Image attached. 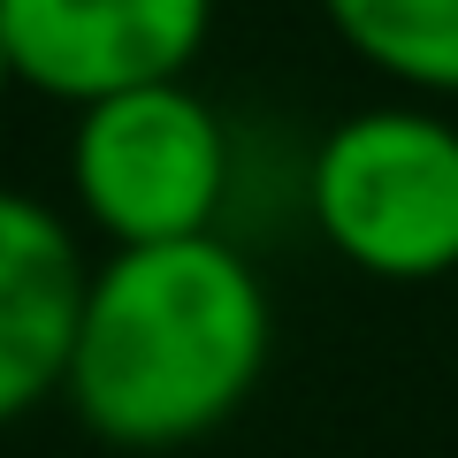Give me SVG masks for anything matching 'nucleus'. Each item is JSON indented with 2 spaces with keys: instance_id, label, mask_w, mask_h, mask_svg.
<instances>
[{
  "instance_id": "obj_3",
  "label": "nucleus",
  "mask_w": 458,
  "mask_h": 458,
  "mask_svg": "<svg viewBox=\"0 0 458 458\" xmlns=\"http://www.w3.org/2000/svg\"><path fill=\"white\" fill-rule=\"evenodd\" d=\"M69 176H77V207L123 252L191 245V237H214V214H222L229 131L199 92L146 84L77 114Z\"/></svg>"
},
{
  "instance_id": "obj_5",
  "label": "nucleus",
  "mask_w": 458,
  "mask_h": 458,
  "mask_svg": "<svg viewBox=\"0 0 458 458\" xmlns=\"http://www.w3.org/2000/svg\"><path fill=\"white\" fill-rule=\"evenodd\" d=\"M84 283L77 237L38 199L0 191V428L62 390Z\"/></svg>"
},
{
  "instance_id": "obj_1",
  "label": "nucleus",
  "mask_w": 458,
  "mask_h": 458,
  "mask_svg": "<svg viewBox=\"0 0 458 458\" xmlns=\"http://www.w3.org/2000/svg\"><path fill=\"white\" fill-rule=\"evenodd\" d=\"M276 313L245 252L222 237L114 252L84 283L62 397L99 443H199L252 397Z\"/></svg>"
},
{
  "instance_id": "obj_4",
  "label": "nucleus",
  "mask_w": 458,
  "mask_h": 458,
  "mask_svg": "<svg viewBox=\"0 0 458 458\" xmlns=\"http://www.w3.org/2000/svg\"><path fill=\"white\" fill-rule=\"evenodd\" d=\"M207 23L214 0H0L16 84H38L77 114L146 84H183Z\"/></svg>"
},
{
  "instance_id": "obj_6",
  "label": "nucleus",
  "mask_w": 458,
  "mask_h": 458,
  "mask_svg": "<svg viewBox=\"0 0 458 458\" xmlns=\"http://www.w3.org/2000/svg\"><path fill=\"white\" fill-rule=\"evenodd\" d=\"M328 31L412 92H458V0H321Z\"/></svg>"
},
{
  "instance_id": "obj_7",
  "label": "nucleus",
  "mask_w": 458,
  "mask_h": 458,
  "mask_svg": "<svg viewBox=\"0 0 458 458\" xmlns=\"http://www.w3.org/2000/svg\"><path fill=\"white\" fill-rule=\"evenodd\" d=\"M8 84H16V69H8V38H0V92H8Z\"/></svg>"
},
{
  "instance_id": "obj_2",
  "label": "nucleus",
  "mask_w": 458,
  "mask_h": 458,
  "mask_svg": "<svg viewBox=\"0 0 458 458\" xmlns=\"http://www.w3.org/2000/svg\"><path fill=\"white\" fill-rule=\"evenodd\" d=\"M321 237L382 283L458 267V131L420 107H367L321 138L306 168Z\"/></svg>"
}]
</instances>
